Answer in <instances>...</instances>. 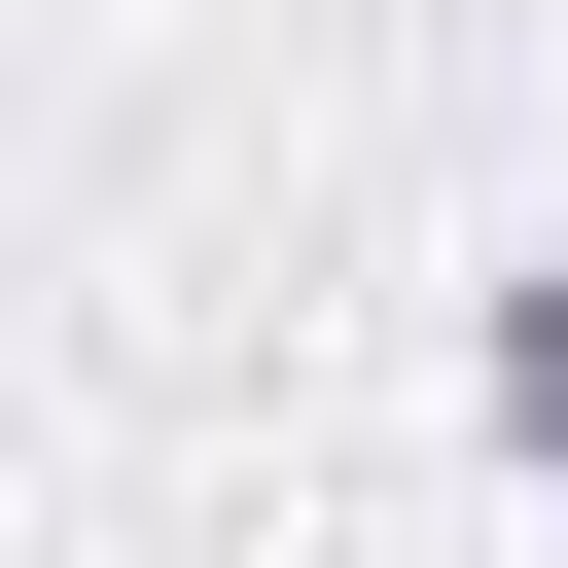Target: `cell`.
<instances>
[{
	"instance_id": "6da1fadb",
	"label": "cell",
	"mask_w": 568,
	"mask_h": 568,
	"mask_svg": "<svg viewBox=\"0 0 568 568\" xmlns=\"http://www.w3.org/2000/svg\"><path fill=\"white\" fill-rule=\"evenodd\" d=\"M497 462H532V497H568V248H532V284H497Z\"/></svg>"
}]
</instances>
